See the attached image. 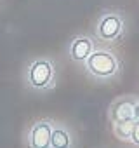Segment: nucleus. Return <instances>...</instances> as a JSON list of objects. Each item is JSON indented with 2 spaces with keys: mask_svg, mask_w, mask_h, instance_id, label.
I'll list each match as a JSON object with an SVG mask.
<instances>
[{
  "mask_svg": "<svg viewBox=\"0 0 139 148\" xmlns=\"http://www.w3.org/2000/svg\"><path fill=\"white\" fill-rule=\"evenodd\" d=\"M85 68L96 79H110L118 71V59L110 51H92L85 61Z\"/></svg>",
  "mask_w": 139,
  "mask_h": 148,
  "instance_id": "1",
  "label": "nucleus"
},
{
  "mask_svg": "<svg viewBox=\"0 0 139 148\" xmlns=\"http://www.w3.org/2000/svg\"><path fill=\"white\" fill-rule=\"evenodd\" d=\"M54 80V68L49 61H35L28 70V82L35 89H47Z\"/></svg>",
  "mask_w": 139,
  "mask_h": 148,
  "instance_id": "2",
  "label": "nucleus"
},
{
  "mask_svg": "<svg viewBox=\"0 0 139 148\" xmlns=\"http://www.w3.org/2000/svg\"><path fill=\"white\" fill-rule=\"evenodd\" d=\"M122 30H123L122 18H120L118 14H115V12H110V14H104V16L99 19L96 33H97V37H99L101 40L111 42V40H115V38L120 37Z\"/></svg>",
  "mask_w": 139,
  "mask_h": 148,
  "instance_id": "3",
  "label": "nucleus"
},
{
  "mask_svg": "<svg viewBox=\"0 0 139 148\" xmlns=\"http://www.w3.org/2000/svg\"><path fill=\"white\" fill-rule=\"evenodd\" d=\"M136 103L137 101L134 98H130V96L117 99L111 105V108H110V117H111L113 124H117V122H127V120H136V117H134Z\"/></svg>",
  "mask_w": 139,
  "mask_h": 148,
  "instance_id": "4",
  "label": "nucleus"
},
{
  "mask_svg": "<svg viewBox=\"0 0 139 148\" xmlns=\"http://www.w3.org/2000/svg\"><path fill=\"white\" fill-rule=\"evenodd\" d=\"M52 127L49 122H37L30 132V148H50Z\"/></svg>",
  "mask_w": 139,
  "mask_h": 148,
  "instance_id": "5",
  "label": "nucleus"
},
{
  "mask_svg": "<svg viewBox=\"0 0 139 148\" xmlns=\"http://www.w3.org/2000/svg\"><path fill=\"white\" fill-rule=\"evenodd\" d=\"M92 54V40L89 37H77L70 45V56L75 61H87Z\"/></svg>",
  "mask_w": 139,
  "mask_h": 148,
  "instance_id": "6",
  "label": "nucleus"
},
{
  "mask_svg": "<svg viewBox=\"0 0 139 148\" xmlns=\"http://www.w3.org/2000/svg\"><path fill=\"white\" fill-rule=\"evenodd\" d=\"M50 146L52 148H70V146H72V138H70V134L64 129H61V127L52 129Z\"/></svg>",
  "mask_w": 139,
  "mask_h": 148,
  "instance_id": "7",
  "label": "nucleus"
},
{
  "mask_svg": "<svg viewBox=\"0 0 139 148\" xmlns=\"http://www.w3.org/2000/svg\"><path fill=\"white\" fill-rule=\"evenodd\" d=\"M132 127H134V120L117 122L115 127H113V131H115V136H117V138H120V139H130Z\"/></svg>",
  "mask_w": 139,
  "mask_h": 148,
  "instance_id": "8",
  "label": "nucleus"
},
{
  "mask_svg": "<svg viewBox=\"0 0 139 148\" xmlns=\"http://www.w3.org/2000/svg\"><path fill=\"white\" fill-rule=\"evenodd\" d=\"M130 141H132L136 146H139V120H134V127H132Z\"/></svg>",
  "mask_w": 139,
  "mask_h": 148,
  "instance_id": "9",
  "label": "nucleus"
},
{
  "mask_svg": "<svg viewBox=\"0 0 139 148\" xmlns=\"http://www.w3.org/2000/svg\"><path fill=\"white\" fill-rule=\"evenodd\" d=\"M134 117H136V120H139V101L136 103V110H134Z\"/></svg>",
  "mask_w": 139,
  "mask_h": 148,
  "instance_id": "10",
  "label": "nucleus"
}]
</instances>
